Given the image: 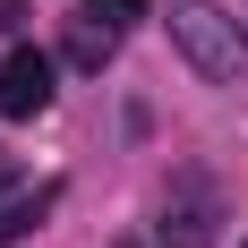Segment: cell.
Masks as SVG:
<instances>
[{"label":"cell","instance_id":"1","mask_svg":"<svg viewBox=\"0 0 248 248\" xmlns=\"http://www.w3.org/2000/svg\"><path fill=\"white\" fill-rule=\"evenodd\" d=\"M171 43H180V60L197 77H214V86H231V77L248 69V26L231 17V9H214V0H171Z\"/></svg>","mask_w":248,"mask_h":248},{"label":"cell","instance_id":"2","mask_svg":"<svg viewBox=\"0 0 248 248\" xmlns=\"http://www.w3.org/2000/svg\"><path fill=\"white\" fill-rule=\"evenodd\" d=\"M214 223H223V188H214L205 171H180L171 188H163L154 240H163V248H214Z\"/></svg>","mask_w":248,"mask_h":248},{"label":"cell","instance_id":"3","mask_svg":"<svg viewBox=\"0 0 248 248\" xmlns=\"http://www.w3.org/2000/svg\"><path fill=\"white\" fill-rule=\"evenodd\" d=\"M51 103V60L34 43H17L9 60H0V120H34Z\"/></svg>","mask_w":248,"mask_h":248},{"label":"cell","instance_id":"4","mask_svg":"<svg viewBox=\"0 0 248 248\" xmlns=\"http://www.w3.org/2000/svg\"><path fill=\"white\" fill-rule=\"evenodd\" d=\"M51 205H60V188H51V180H34V188H17V197H0V248H17Z\"/></svg>","mask_w":248,"mask_h":248},{"label":"cell","instance_id":"5","mask_svg":"<svg viewBox=\"0 0 248 248\" xmlns=\"http://www.w3.org/2000/svg\"><path fill=\"white\" fill-rule=\"evenodd\" d=\"M86 17H94L103 34H128V26L146 17V0H86Z\"/></svg>","mask_w":248,"mask_h":248},{"label":"cell","instance_id":"6","mask_svg":"<svg viewBox=\"0 0 248 248\" xmlns=\"http://www.w3.org/2000/svg\"><path fill=\"white\" fill-rule=\"evenodd\" d=\"M9 180H17V163H9V146H0V188H9Z\"/></svg>","mask_w":248,"mask_h":248},{"label":"cell","instance_id":"7","mask_svg":"<svg viewBox=\"0 0 248 248\" xmlns=\"http://www.w3.org/2000/svg\"><path fill=\"white\" fill-rule=\"evenodd\" d=\"M240 248H248V240H240Z\"/></svg>","mask_w":248,"mask_h":248}]
</instances>
